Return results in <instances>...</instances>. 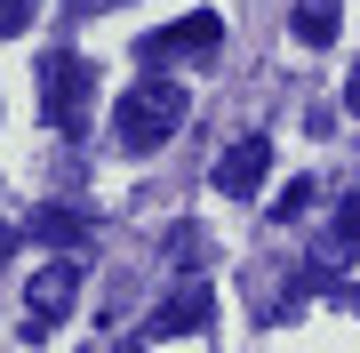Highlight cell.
I'll use <instances>...</instances> for the list:
<instances>
[{
  "mask_svg": "<svg viewBox=\"0 0 360 353\" xmlns=\"http://www.w3.org/2000/svg\"><path fill=\"white\" fill-rule=\"evenodd\" d=\"M184 113H193V97H184L176 80H136V89L112 105V137L129 144V153H153V144L176 129Z\"/></svg>",
  "mask_w": 360,
  "mask_h": 353,
  "instance_id": "1",
  "label": "cell"
},
{
  "mask_svg": "<svg viewBox=\"0 0 360 353\" xmlns=\"http://www.w3.org/2000/svg\"><path fill=\"white\" fill-rule=\"evenodd\" d=\"M89 97H96V65L72 49H56L49 65H40V113L56 120V129H80L89 120Z\"/></svg>",
  "mask_w": 360,
  "mask_h": 353,
  "instance_id": "2",
  "label": "cell"
},
{
  "mask_svg": "<svg viewBox=\"0 0 360 353\" xmlns=\"http://www.w3.org/2000/svg\"><path fill=\"white\" fill-rule=\"evenodd\" d=\"M72 297H80V265H72V257H49V265L25 281V337H49V329L72 314Z\"/></svg>",
  "mask_w": 360,
  "mask_h": 353,
  "instance_id": "3",
  "label": "cell"
},
{
  "mask_svg": "<svg viewBox=\"0 0 360 353\" xmlns=\"http://www.w3.org/2000/svg\"><path fill=\"white\" fill-rule=\"evenodd\" d=\"M264 177H272V137H232L217 153V193L224 201H257Z\"/></svg>",
  "mask_w": 360,
  "mask_h": 353,
  "instance_id": "4",
  "label": "cell"
},
{
  "mask_svg": "<svg viewBox=\"0 0 360 353\" xmlns=\"http://www.w3.org/2000/svg\"><path fill=\"white\" fill-rule=\"evenodd\" d=\"M217 40H224V16H217V8H200V16H176V25L144 32V65H176V56H208Z\"/></svg>",
  "mask_w": 360,
  "mask_h": 353,
  "instance_id": "5",
  "label": "cell"
},
{
  "mask_svg": "<svg viewBox=\"0 0 360 353\" xmlns=\"http://www.w3.org/2000/svg\"><path fill=\"white\" fill-rule=\"evenodd\" d=\"M208 321H217V289H208V281H184L176 297L153 314V337H200Z\"/></svg>",
  "mask_w": 360,
  "mask_h": 353,
  "instance_id": "6",
  "label": "cell"
},
{
  "mask_svg": "<svg viewBox=\"0 0 360 353\" xmlns=\"http://www.w3.org/2000/svg\"><path fill=\"white\" fill-rule=\"evenodd\" d=\"M336 25H345V16H336V0H296V40H304V49H328Z\"/></svg>",
  "mask_w": 360,
  "mask_h": 353,
  "instance_id": "7",
  "label": "cell"
},
{
  "mask_svg": "<svg viewBox=\"0 0 360 353\" xmlns=\"http://www.w3.org/2000/svg\"><path fill=\"white\" fill-rule=\"evenodd\" d=\"M80 233H89L80 209H40V217H32V241H49V249H72Z\"/></svg>",
  "mask_w": 360,
  "mask_h": 353,
  "instance_id": "8",
  "label": "cell"
},
{
  "mask_svg": "<svg viewBox=\"0 0 360 353\" xmlns=\"http://www.w3.org/2000/svg\"><path fill=\"white\" fill-rule=\"evenodd\" d=\"M264 209L281 217V225H288V217H304V209H312V177H288V193H281V201H264Z\"/></svg>",
  "mask_w": 360,
  "mask_h": 353,
  "instance_id": "9",
  "label": "cell"
},
{
  "mask_svg": "<svg viewBox=\"0 0 360 353\" xmlns=\"http://www.w3.org/2000/svg\"><path fill=\"white\" fill-rule=\"evenodd\" d=\"M32 16H40V0H0V40L32 32Z\"/></svg>",
  "mask_w": 360,
  "mask_h": 353,
  "instance_id": "10",
  "label": "cell"
},
{
  "mask_svg": "<svg viewBox=\"0 0 360 353\" xmlns=\"http://www.w3.org/2000/svg\"><path fill=\"white\" fill-rule=\"evenodd\" d=\"M336 241H352V249H360V193L345 201V209H336Z\"/></svg>",
  "mask_w": 360,
  "mask_h": 353,
  "instance_id": "11",
  "label": "cell"
},
{
  "mask_svg": "<svg viewBox=\"0 0 360 353\" xmlns=\"http://www.w3.org/2000/svg\"><path fill=\"white\" fill-rule=\"evenodd\" d=\"M168 257H200V225H176L168 233Z\"/></svg>",
  "mask_w": 360,
  "mask_h": 353,
  "instance_id": "12",
  "label": "cell"
},
{
  "mask_svg": "<svg viewBox=\"0 0 360 353\" xmlns=\"http://www.w3.org/2000/svg\"><path fill=\"white\" fill-rule=\"evenodd\" d=\"M345 105H352V120H360V65H352V80H345Z\"/></svg>",
  "mask_w": 360,
  "mask_h": 353,
  "instance_id": "13",
  "label": "cell"
},
{
  "mask_svg": "<svg viewBox=\"0 0 360 353\" xmlns=\"http://www.w3.org/2000/svg\"><path fill=\"white\" fill-rule=\"evenodd\" d=\"M65 8H96V0H65Z\"/></svg>",
  "mask_w": 360,
  "mask_h": 353,
  "instance_id": "14",
  "label": "cell"
}]
</instances>
